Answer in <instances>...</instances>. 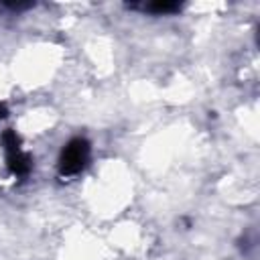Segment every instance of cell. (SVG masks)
Segmentation results:
<instances>
[{"label": "cell", "instance_id": "6da1fadb", "mask_svg": "<svg viewBox=\"0 0 260 260\" xmlns=\"http://www.w3.org/2000/svg\"><path fill=\"white\" fill-rule=\"evenodd\" d=\"M89 152L91 146L85 138H71L59 154V173L63 177H73L81 173L89 160Z\"/></svg>", "mask_w": 260, "mask_h": 260}, {"label": "cell", "instance_id": "7a4b0ae2", "mask_svg": "<svg viewBox=\"0 0 260 260\" xmlns=\"http://www.w3.org/2000/svg\"><path fill=\"white\" fill-rule=\"evenodd\" d=\"M2 146H4V152H6V165H8L10 173L16 175V177H26L30 173L32 158L20 148V136L12 128L4 130Z\"/></svg>", "mask_w": 260, "mask_h": 260}, {"label": "cell", "instance_id": "3957f363", "mask_svg": "<svg viewBox=\"0 0 260 260\" xmlns=\"http://www.w3.org/2000/svg\"><path fill=\"white\" fill-rule=\"evenodd\" d=\"M142 10L150 12V14H173V12L181 10V4L179 2H171V0H154V2L142 4Z\"/></svg>", "mask_w": 260, "mask_h": 260}, {"label": "cell", "instance_id": "277c9868", "mask_svg": "<svg viewBox=\"0 0 260 260\" xmlns=\"http://www.w3.org/2000/svg\"><path fill=\"white\" fill-rule=\"evenodd\" d=\"M4 6L10 10H26V8L35 6V2H4Z\"/></svg>", "mask_w": 260, "mask_h": 260}, {"label": "cell", "instance_id": "5b68a950", "mask_svg": "<svg viewBox=\"0 0 260 260\" xmlns=\"http://www.w3.org/2000/svg\"><path fill=\"white\" fill-rule=\"evenodd\" d=\"M4 116H6V106H4V104H0V120H2Z\"/></svg>", "mask_w": 260, "mask_h": 260}]
</instances>
